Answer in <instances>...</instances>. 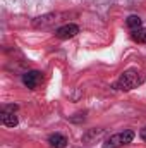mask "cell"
Returning a JSON list of instances; mask_svg holds the SVG:
<instances>
[{
    "label": "cell",
    "instance_id": "8",
    "mask_svg": "<svg viewBox=\"0 0 146 148\" xmlns=\"http://www.w3.org/2000/svg\"><path fill=\"white\" fill-rule=\"evenodd\" d=\"M141 17L139 16H129L127 17V21H126V24H127V28L131 29V31H136V29H139L141 28Z\"/></svg>",
    "mask_w": 146,
    "mask_h": 148
},
{
    "label": "cell",
    "instance_id": "9",
    "mask_svg": "<svg viewBox=\"0 0 146 148\" xmlns=\"http://www.w3.org/2000/svg\"><path fill=\"white\" fill-rule=\"evenodd\" d=\"M131 38L138 43H146V28H139L136 31L131 33Z\"/></svg>",
    "mask_w": 146,
    "mask_h": 148
},
{
    "label": "cell",
    "instance_id": "7",
    "mask_svg": "<svg viewBox=\"0 0 146 148\" xmlns=\"http://www.w3.org/2000/svg\"><path fill=\"white\" fill-rule=\"evenodd\" d=\"M48 145L52 148H65L67 138L64 134H60V133H53V134L48 136Z\"/></svg>",
    "mask_w": 146,
    "mask_h": 148
},
{
    "label": "cell",
    "instance_id": "1",
    "mask_svg": "<svg viewBox=\"0 0 146 148\" xmlns=\"http://www.w3.org/2000/svg\"><path fill=\"white\" fill-rule=\"evenodd\" d=\"M145 79L146 76L143 71H139L136 67H131V69H127V71H124L120 74V77L115 83V88L122 90V91H129V90H134V88L141 86L145 83Z\"/></svg>",
    "mask_w": 146,
    "mask_h": 148
},
{
    "label": "cell",
    "instance_id": "2",
    "mask_svg": "<svg viewBox=\"0 0 146 148\" xmlns=\"http://www.w3.org/2000/svg\"><path fill=\"white\" fill-rule=\"evenodd\" d=\"M132 140H134V131L126 129L122 133L112 134L108 140L103 143V148H120V147H124V145H129Z\"/></svg>",
    "mask_w": 146,
    "mask_h": 148
},
{
    "label": "cell",
    "instance_id": "5",
    "mask_svg": "<svg viewBox=\"0 0 146 148\" xmlns=\"http://www.w3.org/2000/svg\"><path fill=\"white\" fill-rule=\"evenodd\" d=\"M41 73L40 71H28V73L23 76V83L29 88V90H35L38 86V83L41 81Z\"/></svg>",
    "mask_w": 146,
    "mask_h": 148
},
{
    "label": "cell",
    "instance_id": "6",
    "mask_svg": "<svg viewBox=\"0 0 146 148\" xmlns=\"http://www.w3.org/2000/svg\"><path fill=\"white\" fill-rule=\"evenodd\" d=\"M57 17H59L57 14H46V16L36 17V19L33 21V26H35V28H46V26H50V24L57 23V21H59Z\"/></svg>",
    "mask_w": 146,
    "mask_h": 148
},
{
    "label": "cell",
    "instance_id": "10",
    "mask_svg": "<svg viewBox=\"0 0 146 148\" xmlns=\"http://www.w3.org/2000/svg\"><path fill=\"white\" fill-rule=\"evenodd\" d=\"M139 136H141V140H143V141L146 143V127H143V129H141V133H139Z\"/></svg>",
    "mask_w": 146,
    "mask_h": 148
},
{
    "label": "cell",
    "instance_id": "4",
    "mask_svg": "<svg viewBox=\"0 0 146 148\" xmlns=\"http://www.w3.org/2000/svg\"><path fill=\"white\" fill-rule=\"evenodd\" d=\"M77 33H79L77 24H64L55 31V36L60 38V40H69V38H74Z\"/></svg>",
    "mask_w": 146,
    "mask_h": 148
},
{
    "label": "cell",
    "instance_id": "3",
    "mask_svg": "<svg viewBox=\"0 0 146 148\" xmlns=\"http://www.w3.org/2000/svg\"><path fill=\"white\" fill-rule=\"evenodd\" d=\"M16 109H17L16 105H5V107H2V112H0V121H2V124H3V126H7V127H14V126H17L19 119H17V115L14 114Z\"/></svg>",
    "mask_w": 146,
    "mask_h": 148
}]
</instances>
